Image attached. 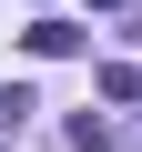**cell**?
<instances>
[{
    "mask_svg": "<svg viewBox=\"0 0 142 152\" xmlns=\"http://www.w3.org/2000/svg\"><path fill=\"white\" fill-rule=\"evenodd\" d=\"M91 10H122V0H91Z\"/></svg>",
    "mask_w": 142,
    "mask_h": 152,
    "instance_id": "obj_2",
    "label": "cell"
},
{
    "mask_svg": "<svg viewBox=\"0 0 142 152\" xmlns=\"http://www.w3.org/2000/svg\"><path fill=\"white\" fill-rule=\"evenodd\" d=\"M20 41H31V51H41V61H61V51H81V31H71V20H31V31H20Z\"/></svg>",
    "mask_w": 142,
    "mask_h": 152,
    "instance_id": "obj_1",
    "label": "cell"
}]
</instances>
